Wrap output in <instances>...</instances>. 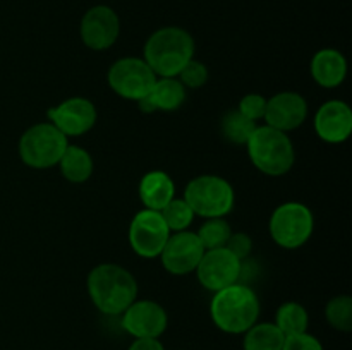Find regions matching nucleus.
<instances>
[{"label": "nucleus", "mask_w": 352, "mask_h": 350, "mask_svg": "<svg viewBox=\"0 0 352 350\" xmlns=\"http://www.w3.org/2000/svg\"><path fill=\"white\" fill-rule=\"evenodd\" d=\"M86 290L100 312L120 316L138 299V281L120 264L103 263L88 273Z\"/></svg>", "instance_id": "1"}, {"label": "nucleus", "mask_w": 352, "mask_h": 350, "mask_svg": "<svg viewBox=\"0 0 352 350\" xmlns=\"http://www.w3.org/2000/svg\"><path fill=\"white\" fill-rule=\"evenodd\" d=\"M260 312L261 304L256 292L243 283H234L215 292L210 302V318L213 325L229 335L246 333L258 323Z\"/></svg>", "instance_id": "2"}, {"label": "nucleus", "mask_w": 352, "mask_h": 350, "mask_svg": "<svg viewBox=\"0 0 352 350\" xmlns=\"http://www.w3.org/2000/svg\"><path fill=\"white\" fill-rule=\"evenodd\" d=\"M195 38L179 26H165L150 34L143 58L157 78H177L186 64L195 58Z\"/></svg>", "instance_id": "3"}, {"label": "nucleus", "mask_w": 352, "mask_h": 350, "mask_svg": "<svg viewBox=\"0 0 352 350\" xmlns=\"http://www.w3.org/2000/svg\"><path fill=\"white\" fill-rule=\"evenodd\" d=\"M250 160L261 174L282 177L294 167L296 150L287 132L270 126H256L246 143Z\"/></svg>", "instance_id": "4"}, {"label": "nucleus", "mask_w": 352, "mask_h": 350, "mask_svg": "<svg viewBox=\"0 0 352 350\" xmlns=\"http://www.w3.org/2000/svg\"><path fill=\"white\" fill-rule=\"evenodd\" d=\"M184 199L196 216L226 218L236 205L232 184L220 175H198L184 189Z\"/></svg>", "instance_id": "5"}, {"label": "nucleus", "mask_w": 352, "mask_h": 350, "mask_svg": "<svg viewBox=\"0 0 352 350\" xmlns=\"http://www.w3.org/2000/svg\"><path fill=\"white\" fill-rule=\"evenodd\" d=\"M67 146V136H64L54 124L41 122L24 130L17 144V151L24 165L36 170H45L57 167Z\"/></svg>", "instance_id": "6"}, {"label": "nucleus", "mask_w": 352, "mask_h": 350, "mask_svg": "<svg viewBox=\"0 0 352 350\" xmlns=\"http://www.w3.org/2000/svg\"><path fill=\"white\" fill-rule=\"evenodd\" d=\"M270 237L282 249H299L305 246L315 230V216L305 202L287 201L277 206L268 223Z\"/></svg>", "instance_id": "7"}, {"label": "nucleus", "mask_w": 352, "mask_h": 350, "mask_svg": "<svg viewBox=\"0 0 352 350\" xmlns=\"http://www.w3.org/2000/svg\"><path fill=\"white\" fill-rule=\"evenodd\" d=\"M107 79L116 95L138 103L153 88L157 74L151 71L144 58L124 57L110 65Z\"/></svg>", "instance_id": "8"}, {"label": "nucleus", "mask_w": 352, "mask_h": 350, "mask_svg": "<svg viewBox=\"0 0 352 350\" xmlns=\"http://www.w3.org/2000/svg\"><path fill=\"white\" fill-rule=\"evenodd\" d=\"M167 223L162 218L160 211L141 209L133 216L127 232L129 246L134 253L144 259H155L160 256L162 249L170 237Z\"/></svg>", "instance_id": "9"}, {"label": "nucleus", "mask_w": 352, "mask_h": 350, "mask_svg": "<svg viewBox=\"0 0 352 350\" xmlns=\"http://www.w3.org/2000/svg\"><path fill=\"white\" fill-rule=\"evenodd\" d=\"M195 273L201 287L215 294L222 288L239 283L243 275V261L237 259L226 247L210 249L205 250Z\"/></svg>", "instance_id": "10"}, {"label": "nucleus", "mask_w": 352, "mask_h": 350, "mask_svg": "<svg viewBox=\"0 0 352 350\" xmlns=\"http://www.w3.org/2000/svg\"><path fill=\"white\" fill-rule=\"evenodd\" d=\"M120 326L133 338H160L168 326V316L158 302L136 299L120 314Z\"/></svg>", "instance_id": "11"}, {"label": "nucleus", "mask_w": 352, "mask_h": 350, "mask_svg": "<svg viewBox=\"0 0 352 350\" xmlns=\"http://www.w3.org/2000/svg\"><path fill=\"white\" fill-rule=\"evenodd\" d=\"M203 254H205V247L196 232L182 230V232L170 233L158 257L168 273L174 277H184V275L195 273Z\"/></svg>", "instance_id": "12"}, {"label": "nucleus", "mask_w": 352, "mask_h": 350, "mask_svg": "<svg viewBox=\"0 0 352 350\" xmlns=\"http://www.w3.org/2000/svg\"><path fill=\"white\" fill-rule=\"evenodd\" d=\"M48 122L54 124L64 136L79 137L95 127L98 113L91 100L74 96L47 110Z\"/></svg>", "instance_id": "13"}, {"label": "nucleus", "mask_w": 352, "mask_h": 350, "mask_svg": "<svg viewBox=\"0 0 352 350\" xmlns=\"http://www.w3.org/2000/svg\"><path fill=\"white\" fill-rule=\"evenodd\" d=\"M82 43L95 51L109 50L120 34V19L109 5H95L85 12L79 26Z\"/></svg>", "instance_id": "14"}, {"label": "nucleus", "mask_w": 352, "mask_h": 350, "mask_svg": "<svg viewBox=\"0 0 352 350\" xmlns=\"http://www.w3.org/2000/svg\"><path fill=\"white\" fill-rule=\"evenodd\" d=\"M308 102L296 91H280L267 98L265 126H270L282 132H291L301 127L308 119Z\"/></svg>", "instance_id": "15"}, {"label": "nucleus", "mask_w": 352, "mask_h": 350, "mask_svg": "<svg viewBox=\"0 0 352 350\" xmlns=\"http://www.w3.org/2000/svg\"><path fill=\"white\" fill-rule=\"evenodd\" d=\"M315 132L329 144H340L352 134V110L342 100H329L315 113Z\"/></svg>", "instance_id": "16"}, {"label": "nucleus", "mask_w": 352, "mask_h": 350, "mask_svg": "<svg viewBox=\"0 0 352 350\" xmlns=\"http://www.w3.org/2000/svg\"><path fill=\"white\" fill-rule=\"evenodd\" d=\"M186 88L177 78H157L153 88L141 102H138L141 112H174L186 102Z\"/></svg>", "instance_id": "17"}, {"label": "nucleus", "mask_w": 352, "mask_h": 350, "mask_svg": "<svg viewBox=\"0 0 352 350\" xmlns=\"http://www.w3.org/2000/svg\"><path fill=\"white\" fill-rule=\"evenodd\" d=\"M311 78L325 89L339 88L347 75V60L337 48H322L311 58Z\"/></svg>", "instance_id": "18"}, {"label": "nucleus", "mask_w": 352, "mask_h": 350, "mask_svg": "<svg viewBox=\"0 0 352 350\" xmlns=\"http://www.w3.org/2000/svg\"><path fill=\"white\" fill-rule=\"evenodd\" d=\"M138 192L144 208L162 211L175 198V184L167 172L151 170L141 177Z\"/></svg>", "instance_id": "19"}, {"label": "nucleus", "mask_w": 352, "mask_h": 350, "mask_svg": "<svg viewBox=\"0 0 352 350\" xmlns=\"http://www.w3.org/2000/svg\"><path fill=\"white\" fill-rule=\"evenodd\" d=\"M58 168L65 180L72 182V184H82L91 178L95 163H93V156L88 150L76 146V144H69L58 161Z\"/></svg>", "instance_id": "20"}, {"label": "nucleus", "mask_w": 352, "mask_h": 350, "mask_svg": "<svg viewBox=\"0 0 352 350\" xmlns=\"http://www.w3.org/2000/svg\"><path fill=\"white\" fill-rule=\"evenodd\" d=\"M243 335L244 350H282L285 342V335L275 323H254Z\"/></svg>", "instance_id": "21"}, {"label": "nucleus", "mask_w": 352, "mask_h": 350, "mask_svg": "<svg viewBox=\"0 0 352 350\" xmlns=\"http://www.w3.org/2000/svg\"><path fill=\"white\" fill-rule=\"evenodd\" d=\"M275 326L285 336L301 335L308 331L309 314L305 305L299 302H284L275 314Z\"/></svg>", "instance_id": "22"}, {"label": "nucleus", "mask_w": 352, "mask_h": 350, "mask_svg": "<svg viewBox=\"0 0 352 350\" xmlns=\"http://www.w3.org/2000/svg\"><path fill=\"white\" fill-rule=\"evenodd\" d=\"M254 129H256V122L246 119L237 108L229 110L220 122L222 136L232 144H246Z\"/></svg>", "instance_id": "23"}, {"label": "nucleus", "mask_w": 352, "mask_h": 350, "mask_svg": "<svg viewBox=\"0 0 352 350\" xmlns=\"http://www.w3.org/2000/svg\"><path fill=\"white\" fill-rule=\"evenodd\" d=\"M230 233H232V226L226 218H206L198 229L196 235L201 240L205 250H210L226 247Z\"/></svg>", "instance_id": "24"}, {"label": "nucleus", "mask_w": 352, "mask_h": 350, "mask_svg": "<svg viewBox=\"0 0 352 350\" xmlns=\"http://www.w3.org/2000/svg\"><path fill=\"white\" fill-rule=\"evenodd\" d=\"M325 318L333 329L349 333L352 329V297L351 295H336L327 302Z\"/></svg>", "instance_id": "25"}, {"label": "nucleus", "mask_w": 352, "mask_h": 350, "mask_svg": "<svg viewBox=\"0 0 352 350\" xmlns=\"http://www.w3.org/2000/svg\"><path fill=\"white\" fill-rule=\"evenodd\" d=\"M160 215L162 218H164V222L167 223L170 232H182V230H188L196 216L195 211L191 209V206L186 202L184 198L172 199V201L162 209Z\"/></svg>", "instance_id": "26"}, {"label": "nucleus", "mask_w": 352, "mask_h": 350, "mask_svg": "<svg viewBox=\"0 0 352 350\" xmlns=\"http://www.w3.org/2000/svg\"><path fill=\"white\" fill-rule=\"evenodd\" d=\"M208 67L203 62L191 58L177 74V79L186 89H198L208 82Z\"/></svg>", "instance_id": "27"}, {"label": "nucleus", "mask_w": 352, "mask_h": 350, "mask_svg": "<svg viewBox=\"0 0 352 350\" xmlns=\"http://www.w3.org/2000/svg\"><path fill=\"white\" fill-rule=\"evenodd\" d=\"M237 110L243 113L246 119L253 120H263L265 110H267V98L260 93H248L246 96H243L237 105Z\"/></svg>", "instance_id": "28"}, {"label": "nucleus", "mask_w": 352, "mask_h": 350, "mask_svg": "<svg viewBox=\"0 0 352 350\" xmlns=\"http://www.w3.org/2000/svg\"><path fill=\"white\" fill-rule=\"evenodd\" d=\"M226 249H229L239 261H244L250 256L251 250H253V240H251V237L248 235V233L232 232L230 233L229 240H227Z\"/></svg>", "instance_id": "29"}, {"label": "nucleus", "mask_w": 352, "mask_h": 350, "mask_svg": "<svg viewBox=\"0 0 352 350\" xmlns=\"http://www.w3.org/2000/svg\"><path fill=\"white\" fill-rule=\"evenodd\" d=\"M282 350H325L322 342L311 333H301V335L285 336Z\"/></svg>", "instance_id": "30"}, {"label": "nucleus", "mask_w": 352, "mask_h": 350, "mask_svg": "<svg viewBox=\"0 0 352 350\" xmlns=\"http://www.w3.org/2000/svg\"><path fill=\"white\" fill-rule=\"evenodd\" d=\"M127 350H165L160 338H134Z\"/></svg>", "instance_id": "31"}]
</instances>
